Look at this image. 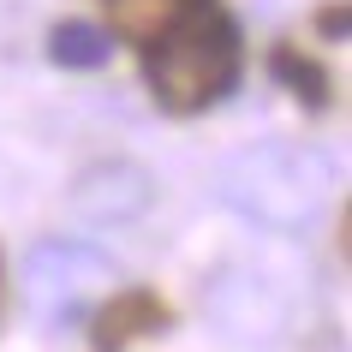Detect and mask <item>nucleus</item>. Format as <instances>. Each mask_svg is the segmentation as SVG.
I'll return each mask as SVG.
<instances>
[{"instance_id": "nucleus-1", "label": "nucleus", "mask_w": 352, "mask_h": 352, "mask_svg": "<svg viewBox=\"0 0 352 352\" xmlns=\"http://www.w3.org/2000/svg\"><path fill=\"white\" fill-rule=\"evenodd\" d=\"M144 60V84L155 96L162 113H191L215 108L233 84H239V66H245V42H239V24L221 0H209L204 12H191L186 24H173L167 36L144 42L138 48Z\"/></svg>"}, {"instance_id": "nucleus-2", "label": "nucleus", "mask_w": 352, "mask_h": 352, "mask_svg": "<svg viewBox=\"0 0 352 352\" xmlns=\"http://www.w3.org/2000/svg\"><path fill=\"white\" fill-rule=\"evenodd\" d=\"M334 186V167L311 144H257L227 155L215 173V197L263 233H305Z\"/></svg>"}, {"instance_id": "nucleus-3", "label": "nucleus", "mask_w": 352, "mask_h": 352, "mask_svg": "<svg viewBox=\"0 0 352 352\" xmlns=\"http://www.w3.org/2000/svg\"><path fill=\"white\" fill-rule=\"evenodd\" d=\"M24 311L42 329H72L120 287V269L90 239H42L24 257Z\"/></svg>"}, {"instance_id": "nucleus-4", "label": "nucleus", "mask_w": 352, "mask_h": 352, "mask_svg": "<svg viewBox=\"0 0 352 352\" xmlns=\"http://www.w3.org/2000/svg\"><path fill=\"white\" fill-rule=\"evenodd\" d=\"M84 322H90L96 352H131V346H144V340L173 329V305L155 287H113Z\"/></svg>"}, {"instance_id": "nucleus-5", "label": "nucleus", "mask_w": 352, "mask_h": 352, "mask_svg": "<svg viewBox=\"0 0 352 352\" xmlns=\"http://www.w3.org/2000/svg\"><path fill=\"white\" fill-rule=\"evenodd\" d=\"M149 197H155V186L138 162H96L72 186V209L90 221H131L149 209Z\"/></svg>"}, {"instance_id": "nucleus-6", "label": "nucleus", "mask_w": 352, "mask_h": 352, "mask_svg": "<svg viewBox=\"0 0 352 352\" xmlns=\"http://www.w3.org/2000/svg\"><path fill=\"white\" fill-rule=\"evenodd\" d=\"M204 6H209V0H102V12H108V36L131 42V48L167 36L173 24H186L191 12H204Z\"/></svg>"}, {"instance_id": "nucleus-7", "label": "nucleus", "mask_w": 352, "mask_h": 352, "mask_svg": "<svg viewBox=\"0 0 352 352\" xmlns=\"http://www.w3.org/2000/svg\"><path fill=\"white\" fill-rule=\"evenodd\" d=\"M108 54H113V36L102 24L72 19V24H54L48 30V60L66 66V72H96V66H108Z\"/></svg>"}, {"instance_id": "nucleus-8", "label": "nucleus", "mask_w": 352, "mask_h": 352, "mask_svg": "<svg viewBox=\"0 0 352 352\" xmlns=\"http://www.w3.org/2000/svg\"><path fill=\"white\" fill-rule=\"evenodd\" d=\"M269 72L287 84V90L305 102V108H329V72L316 66L305 48H293V42H280L275 54H269Z\"/></svg>"}, {"instance_id": "nucleus-9", "label": "nucleus", "mask_w": 352, "mask_h": 352, "mask_svg": "<svg viewBox=\"0 0 352 352\" xmlns=\"http://www.w3.org/2000/svg\"><path fill=\"white\" fill-rule=\"evenodd\" d=\"M0 311H6V269H0Z\"/></svg>"}]
</instances>
